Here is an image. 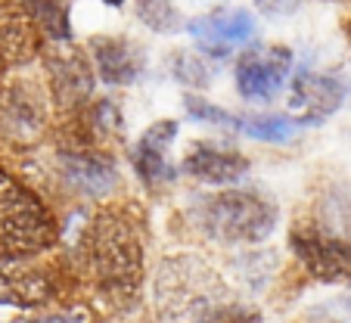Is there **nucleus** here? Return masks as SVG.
I'll list each match as a JSON object with an SVG mask.
<instances>
[{
  "label": "nucleus",
  "mask_w": 351,
  "mask_h": 323,
  "mask_svg": "<svg viewBox=\"0 0 351 323\" xmlns=\"http://www.w3.org/2000/svg\"><path fill=\"white\" fill-rule=\"evenodd\" d=\"M156 298L171 323H258L252 308L230 302L227 289L206 264L178 258L156 280Z\"/></svg>",
  "instance_id": "1"
},
{
  "label": "nucleus",
  "mask_w": 351,
  "mask_h": 323,
  "mask_svg": "<svg viewBox=\"0 0 351 323\" xmlns=\"http://www.w3.org/2000/svg\"><path fill=\"white\" fill-rule=\"evenodd\" d=\"M84 252L93 277L106 292L131 296L140 283V243L121 218H97L87 230Z\"/></svg>",
  "instance_id": "2"
},
{
  "label": "nucleus",
  "mask_w": 351,
  "mask_h": 323,
  "mask_svg": "<svg viewBox=\"0 0 351 323\" xmlns=\"http://www.w3.org/2000/svg\"><path fill=\"white\" fill-rule=\"evenodd\" d=\"M199 227L224 243H261L277 224V208L252 193L227 190L199 199Z\"/></svg>",
  "instance_id": "3"
},
{
  "label": "nucleus",
  "mask_w": 351,
  "mask_h": 323,
  "mask_svg": "<svg viewBox=\"0 0 351 323\" xmlns=\"http://www.w3.org/2000/svg\"><path fill=\"white\" fill-rule=\"evenodd\" d=\"M50 239V221L32 193L0 174V252H32Z\"/></svg>",
  "instance_id": "4"
},
{
  "label": "nucleus",
  "mask_w": 351,
  "mask_h": 323,
  "mask_svg": "<svg viewBox=\"0 0 351 323\" xmlns=\"http://www.w3.org/2000/svg\"><path fill=\"white\" fill-rule=\"evenodd\" d=\"M292 69V53L283 47H252L237 66V87L245 99H274L286 84Z\"/></svg>",
  "instance_id": "5"
},
{
  "label": "nucleus",
  "mask_w": 351,
  "mask_h": 323,
  "mask_svg": "<svg viewBox=\"0 0 351 323\" xmlns=\"http://www.w3.org/2000/svg\"><path fill=\"white\" fill-rule=\"evenodd\" d=\"M190 34L196 38L199 50L215 56V60H221V56H230L233 47L252 40L255 22L245 10H218V13L193 19Z\"/></svg>",
  "instance_id": "6"
},
{
  "label": "nucleus",
  "mask_w": 351,
  "mask_h": 323,
  "mask_svg": "<svg viewBox=\"0 0 351 323\" xmlns=\"http://www.w3.org/2000/svg\"><path fill=\"white\" fill-rule=\"evenodd\" d=\"M348 97V84L336 75H317L311 69H302L292 81V109L305 112L298 125H317L326 115H332Z\"/></svg>",
  "instance_id": "7"
},
{
  "label": "nucleus",
  "mask_w": 351,
  "mask_h": 323,
  "mask_svg": "<svg viewBox=\"0 0 351 323\" xmlns=\"http://www.w3.org/2000/svg\"><path fill=\"white\" fill-rule=\"evenodd\" d=\"M295 255L317 280H351V249L339 239L320 237V233H292Z\"/></svg>",
  "instance_id": "8"
},
{
  "label": "nucleus",
  "mask_w": 351,
  "mask_h": 323,
  "mask_svg": "<svg viewBox=\"0 0 351 323\" xmlns=\"http://www.w3.org/2000/svg\"><path fill=\"white\" fill-rule=\"evenodd\" d=\"M184 171L193 174L196 180H206V184H237L249 171V162L239 152L218 149V146L206 143V146H196L184 158Z\"/></svg>",
  "instance_id": "9"
},
{
  "label": "nucleus",
  "mask_w": 351,
  "mask_h": 323,
  "mask_svg": "<svg viewBox=\"0 0 351 323\" xmlns=\"http://www.w3.org/2000/svg\"><path fill=\"white\" fill-rule=\"evenodd\" d=\"M174 134H178V125L174 121H156L149 131L140 137L137 152H134V165H137L140 178L146 184H159V180H171L174 168L168 165V146L174 143Z\"/></svg>",
  "instance_id": "10"
},
{
  "label": "nucleus",
  "mask_w": 351,
  "mask_h": 323,
  "mask_svg": "<svg viewBox=\"0 0 351 323\" xmlns=\"http://www.w3.org/2000/svg\"><path fill=\"white\" fill-rule=\"evenodd\" d=\"M93 56H97L99 78L106 84H131L143 69V53L121 38H99L93 40Z\"/></svg>",
  "instance_id": "11"
},
{
  "label": "nucleus",
  "mask_w": 351,
  "mask_h": 323,
  "mask_svg": "<svg viewBox=\"0 0 351 323\" xmlns=\"http://www.w3.org/2000/svg\"><path fill=\"white\" fill-rule=\"evenodd\" d=\"M62 178L84 196H103L115 187L119 171L109 158L99 156H62Z\"/></svg>",
  "instance_id": "12"
},
{
  "label": "nucleus",
  "mask_w": 351,
  "mask_h": 323,
  "mask_svg": "<svg viewBox=\"0 0 351 323\" xmlns=\"http://www.w3.org/2000/svg\"><path fill=\"white\" fill-rule=\"evenodd\" d=\"M47 292L50 289L40 274L0 267V304H40Z\"/></svg>",
  "instance_id": "13"
},
{
  "label": "nucleus",
  "mask_w": 351,
  "mask_h": 323,
  "mask_svg": "<svg viewBox=\"0 0 351 323\" xmlns=\"http://www.w3.org/2000/svg\"><path fill=\"white\" fill-rule=\"evenodd\" d=\"M239 134H249L255 140H267V143H283L292 137L295 131V121L283 119V115H252V119H239Z\"/></svg>",
  "instance_id": "14"
},
{
  "label": "nucleus",
  "mask_w": 351,
  "mask_h": 323,
  "mask_svg": "<svg viewBox=\"0 0 351 323\" xmlns=\"http://www.w3.org/2000/svg\"><path fill=\"white\" fill-rule=\"evenodd\" d=\"M137 16L143 25H149L153 32H174L178 28V13H174L171 0H137Z\"/></svg>",
  "instance_id": "15"
},
{
  "label": "nucleus",
  "mask_w": 351,
  "mask_h": 323,
  "mask_svg": "<svg viewBox=\"0 0 351 323\" xmlns=\"http://www.w3.org/2000/svg\"><path fill=\"white\" fill-rule=\"evenodd\" d=\"M171 69H174V75L190 87H206L208 78H212L206 62L199 60V56H190V53H178V60H174Z\"/></svg>",
  "instance_id": "16"
},
{
  "label": "nucleus",
  "mask_w": 351,
  "mask_h": 323,
  "mask_svg": "<svg viewBox=\"0 0 351 323\" xmlns=\"http://www.w3.org/2000/svg\"><path fill=\"white\" fill-rule=\"evenodd\" d=\"M186 109H190V115L193 119H199V121H208V125H218V128H233L237 131L239 128V119H233L230 112H224V109H218V106H212V103H206V99H196L190 93L186 97Z\"/></svg>",
  "instance_id": "17"
},
{
  "label": "nucleus",
  "mask_w": 351,
  "mask_h": 323,
  "mask_svg": "<svg viewBox=\"0 0 351 323\" xmlns=\"http://www.w3.org/2000/svg\"><path fill=\"white\" fill-rule=\"evenodd\" d=\"M38 16L44 19V25L50 34H56V38H62V40L69 38V16H66V7H62L60 0H40Z\"/></svg>",
  "instance_id": "18"
},
{
  "label": "nucleus",
  "mask_w": 351,
  "mask_h": 323,
  "mask_svg": "<svg viewBox=\"0 0 351 323\" xmlns=\"http://www.w3.org/2000/svg\"><path fill=\"white\" fill-rule=\"evenodd\" d=\"M38 323H81V317H72V314H56V317H44Z\"/></svg>",
  "instance_id": "19"
},
{
  "label": "nucleus",
  "mask_w": 351,
  "mask_h": 323,
  "mask_svg": "<svg viewBox=\"0 0 351 323\" xmlns=\"http://www.w3.org/2000/svg\"><path fill=\"white\" fill-rule=\"evenodd\" d=\"M106 3H112V7H119V3H121V0H106Z\"/></svg>",
  "instance_id": "20"
}]
</instances>
